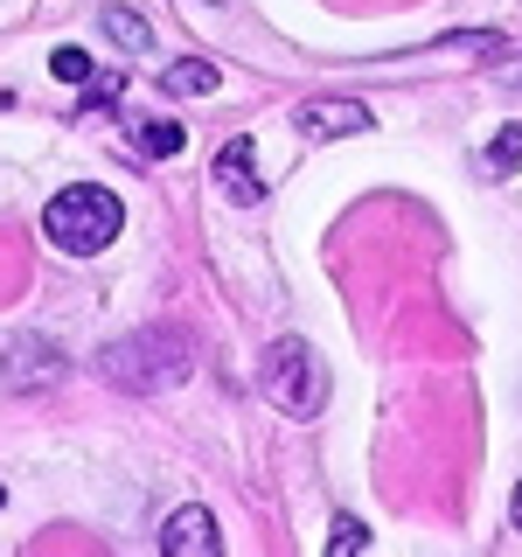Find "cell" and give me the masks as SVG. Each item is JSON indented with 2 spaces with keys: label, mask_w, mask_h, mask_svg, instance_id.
Returning a JSON list of instances; mask_svg holds the SVG:
<instances>
[{
  "label": "cell",
  "mask_w": 522,
  "mask_h": 557,
  "mask_svg": "<svg viewBox=\"0 0 522 557\" xmlns=\"http://www.w3.org/2000/svg\"><path fill=\"white\" fill-rule=\"evenodd\" d=\"M98 370L112 376L119 391L153 397V391H174V383L196 370V348H188V335H174V327H139V335H126V342L104 348Z\"/></svg>",
  "instance_id": "1"
},
{
  "label": "cell",
  "mask_w": 522,
  "mask_h": 557,
  "mask_svg": "<svg viewBox=\"0 0 522 557\" xmlns=\"http://www.w3.org/2000/svg\"><path fill=\"white\" fill-rule=\"evenodd\" d=\"M119 231H126V209H119V196H112V188H98V182L63 188V196L42 209V237L57 244L63 258H98V251H112Z\"/></svg>",
  "instance_id": "2"
},
{
  "label": "cell",
  "mask_w": 522,
  "mask_h": 557,
  "mask_svg": "<svg viewBox=\"0 0 522 557\" xmlns=\"http://www.w3.org/2000/svg\"><path fill=\"white\" fill-rule=\"evenodd\" d=\"M258 391H265V405L286 411V418H321V411H327V391H335V376H327V362L313 356V342L278 335V342L265 348V362H258Z\"/></svg>",
  "instance_id": "3"
},
{
  "label": "cell",
  "mask_w": 522,
  "mask_h": 557,
  "mask_svg": "<svg viewBox=\"0 0 522 557\" xmlns=\"http://www.w3.org/2000/svg\"><path fill=\"white\" fill-rule=\"evenodd\" d=\"M63 370L70 362L49 335H0V383L8 391H49Z\"/></svg>",
  "instance_id": "4"
},
{
  "label": "cell",
  "mask_w": 522,
  "mask_h": 557,
  "mask_svg": "<svg viewBox=\"0 0 522 557\" xmlns=\"http://www.w3.org/2000/svg\"><path fill=\"white\" fill-rule=\"evenodd\" d=\"M161 550H167V557H216V550H223L216 516H209L202 502H182V509L161 522Z\"/></svg>",
  "instance_id": "5"
},
{
  "label": "cell",
  "mask_w": 522,
  "mask_h": 557,
  "mask_svg": "<svg viewBox=\"0 0 522 557\" xmlns=\"http://www.w3.org/2000/svg\"><path fill=\"white\" fill-rule=\"evenodd\" d=\"M293 126L307 139H356V133H370L376 119H370V104H356V98H313V104L293 112Z\"/></svg>",
  "instance_id": "6"
},
{
  "label": "cell",
  "mask_w": 522,
  "mask_h": 557,
  "mask_svg": "<svg viewBox=\"0 0 522 557\" xmlns=\"http://www.w3.org/2000/svg\"><path fill=\"white\" fill-rule=\"evenodd\" d=\"M216 188L231 196L237 209H251V202H265V182H258V153H251V139H223L216 147Z\"/></svg>",
  "instance_id": "7"
},
{
  "label": "cell",
  "mask_w": 522,
  "mask_h": 557,
  "mask_svg": "<svg viewBox=\"0 0 522 557\" xmlns=\"http://www.w3.org/2000/svg\"><path fill=\"white\" fill-rule=\"evenodd\" d=\"M216 84H223V70L202 63V57H182V63L161 70V91L167 98H202V91H216Z\"/></svg>",
  "instance_id": "8"
},
{
  "label": "cell",
  "mask_w": 522,
  "mask_h": 557,
  "mask_svg": "<svg viewBox=\"0 0 522 557\" xmlns=\"http://www.w3.org/2000/svg\"><path fill=\"white\" fill-rule=\"evenodd\" d=\"M98 22H104V35H112V42H119V49H133V57H147V49H153V28H147V22H139V14H133V8H119V0H112V8H104V14H98Z\"/></svg>",
  "instance_id": "9"
},
{
  "label": "cell",
  "mask_w": 522,
  "mask_h": 557,
  "mask_svg": "<svg viewBox=\"0 0 522 557\" xmlns=\"http://www.w3.org/2000/svg\"><path fill=\"white\" fill-rule=\"evenodd\" d=\"M133 147H139V153H147V161H174V153H182V147H188V133H182V126H174V119H147V126H139V133H133Z\"/></svg>",
  "instance_id": "10"
},
{
  "label": "cell",
  "mask_w": 522,
  "mask_h": 557,
  "mask_svg": "<svg viewBox=\"0 0 522 557\" xmlns=\"http://www.w3.org/2000/svg\"><path fill=\"white\" fill-rule=\"evenodd\" d=\"M481 168H487V174H509V168H522V119H509V126H501L495 139H487Z\"/></svg>",
  "instance_id": "11"
},
{
  "label": "cell",
  "mask_w": 522,
  "mask_h": 557,
  "mask_svg": "<svg viewBox=\"0 0 522 557\" xmlns=\"http://www.w3.org/2000/svg\"><path fill=\"white\" fill-rule=\"evenodd\" d=\"M49 70H57V77H63V84H91V77H98V63H91V57H84V49H70V42L57 49V57H49Z\"/></svg>",
  "instance_id": "12"
},
{
  "label": "cell",
  "mask_w": 522,
  "mask_h": 557,
  "mask_svg": "<svg viewBox=\"0 0 522 557\" xmlns=\"http://www.w3.org/2000/svg\"><path fill=\"white\" fill-rule=\"evenodd\" d=\"M327 550H335V557H341V550H370V530H362L356 516H341L335 530H327Z\"/></svg>",
  "instance_id": "13"
},
{
  "label": "cell",
  "mask_w": 522,
  "mask_h": 557,
  "mask_svg": "<svg viewBox=\"0 0 522 557\" xmlns=\"http://www.w3.org/2000/svg\"><path fill=\"white\" fill-rule=\"evenodd\" d=\"M119 91H126V77H91V91H84V112H104Z\"/></svg>",
  "instance_id": "14"
},
{
  "label": "cell",
  "mask_w": 522,
  "mask_h": 557,
  "mask_svg": "<svg viewBox=\"0 0 522 557\" xmlns=\"http://www.w3.org/2000/svg\"><path fill=\"white\" fill-rule=\"evenodd\" d=\"M509 516H515V530H522V481H515V502H509Z\"/></svg>",
  "instance_id": "15"
},
{
  "label": "cell",
  "mask_w": 522,
  "mask_h": 557,
  "mask_svg": "<svg viewBox=\"0 0 522 557\" xmlns=\"http://www.w3.org/2000/svg\"><path fill=\"white\" fill-rule=\"evenodd\" d=\"M0 502H8V487H0Z\"/></svg>",
  "instance_id": "16"
}]
</instances>
